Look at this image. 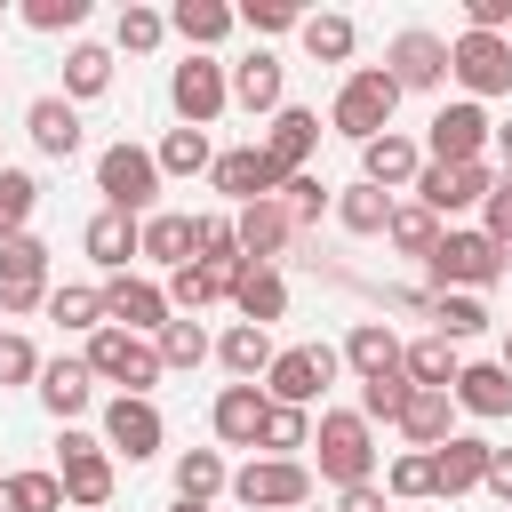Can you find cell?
Segmentation results:
<instances>
[{
  "label": "cell",
  "mask_w": 512,
  "mask_h": 512,
  "mask_svg": "<svg viewBox=\"0 0 512 512\" xmlns=\"http://www.w3.org/2000/svg\"><path fill=\"white\" fill-rule=\"evenodd\" d=\"M392 112H400V80H392L384 64H352V72L336 80L328 128H336V136H352V144H376V136L392 128Z\"/></svg>",
  "instance_id": "obj_1"
},
{
  "label": "cell",
  "mask_w": 512,
  "mask_h": 512,
  "mask_svg": "<svg viewBox=\"0 0 512 512\" xmlns=\"http://www.w3.org/2000/svg\"><path fill=\"white\" fill-rule=\"evenodd\" d=\"M504 264H512V256H504L480 224H448V232H440V248L424 256V272H432V288H440V296H448V288L488 296V288L504 280Z\"/></svg>",
  "instance_id": "obj_2"
},
{
  "label": "cell",
  "mask_w": 512,
  "mask_h": 512,
  "mask_svg": "<svg viewBox=\"0 0 512 512\" xmlns=\"http://www.w3.org/2000/svg\"><path fill=\"white\" fill-rule=\"evenodd\" d=\"M312 448H320V480H328V488H360V480H376V424H368L360 408H320Z\"/></svg>",
  "instance_id": "obj_3"
},
{
  "label": "cell",
  "mask_w": 512,
  "mask_h": 512,
  "mask_svg": "<svg viewBox=\"0 0 512 512\" xmlns=\"http://www.w3.org/2000/svg\"><path fill=\"white\" fill-rule=\"evenodd\" d=\"M80 360H88V376H96V384H120V392H136V400H152V384L168 376V368H160V344H152V336L112 328V320L88 336V352H80Z\"/></svg>",
  "instance_id": "obj_4"
},
{
  "label": "cell",
  "mask_w": 512,
  "mask_h": 512,
  "mask_svg": "<svg viewBox=\"0 0 512 512\" xmlns=\"http://www.w3.org/2000/svg\"><path fill=\"white\" fill-rule=\"evenodd\" d=\"M160 184H168V176H160V160H152L144 144H128V136H120V144H104V152H96V192H104V208H120V216H136V224H144V216H152V200H160Z\"/></svg>",
  "instance_id": "obj_5"
},
{
  "label": "cell",
  "mask_w": 512,
  "mask_h": 512,
  "mask_svg": "<svg viewBox=\"0 0 512 512\" xmlns=\"http://www.w3.org/2000/svg\"><path fill=\"white\" fill-rule=\"evenodd\" d=\"M56 480H64V504L104 512V504H112V448H104L96 432L64 424V432H56Z\"/></svg>",
  "instance_id": "obj_6"
},
{
  "label": "cell",
  "mask_w": 512,
  "mask_h": 512,
  "mask_svg": "<svg viewBox=\"0 0 512 512\" xmlns=\"http://www.w3.org/2000/svg\"><path fill=\"white\" fill-rule=\"evenodd\" d=\"M448 80H456L472 104L512 96V40H504V32H456V40H448Z\"/></svg>",
  "instance_id": "obj_7"
},
{
  "label": "cell",
  "mask_w": 512,
  "mask_h": 512,
  "mask_svg": "<svg viewBox=\"0 0 512 512\" xmlns=\"http://www.w3.org/2000/svg\"><path fill=\"white\" fill-rule=\"evenodd\" d=\"M496 144V120L472 104V96H456V104H440L432 120H424V160L432 168H464V160H480Z\"/></svg>",
  "instance_id": "obj_8"
},
{
  "label": "cell",
  "mask_w": 512,
  "mask_h": 512,
  "mask_svg": "<svg viewBox=\"0 0 512 512\" xmlns=\"http://www.w3.org/2000/svg\"><path fill=\"white\" fill-rule=\"evenodd\" d=\"M336 368H344L336 344H288V352L264 368V400H272V408H312V400L328 392Z\"/></svg>",
  "instance_id": "obj_9"
},
{
  "label": "cell",
  "mask_w": 512,
  "mask_h": 512,
  "mask_svg": "<svg viewBox=\"0 0 512 512\" xmlns=\"http://www.w3.org/2000/svg\"><path fill=\"white\" fill-rule=\"evenodd\" d=\"M48 240L24 232V240H0V320H24V312H48Z\"/></svg>",
  "instance_id": "obj_10"
},
{
  "label": "cell",
  "mask_w": 512,
  "mask_h": 512,
  "mask_svg": "<svg viewBox=\"0 0 512 512\" xmlns=\"http://www.w3.org/2000/svg\"><path fill=\"white\" fill-rule=\"evenodd\" d=\"M168 104H176L184 128L224 120V104H232V64H216V56H184V64H168Z\"/></svg>",
  "instance_id": "obj_11"
},
{
  "label": "cell",
  "mask_w": 512,
  "mask_h": 512,
  "mask_svg": "<svg viewBox=\"0 0 512 512\" xmlns=\"http://www.w3.org/2000/svg\"><path fill=\"white\" fill-rule=\"evenodd\" d=\"M232 496H240L248 512H296V504L312 496V464H304V456H256V464L232 472Z\"/></svg>",
  "instance_id": "obj_12"
},
{
  "label": "cell",
  "mask_w": 512,
  "mask_h": 512,
  "mask_svg": "<svg viewBox=\"0 0 512 512\" xmlns=\"http://www.w3.org/2000/svg\"><path fill=\"white\" fill-rule=\"evenodd\" d=\"M496 176H504V168H488V160H464V168H432V160H424L408 192H416L432 216H464V208H488Z\"/></svg>",
  "instance_id": "obj_13"
},
{
  "label": "cell",
  "mask_w": 512,
  "mask_h": 512,
  "mask_svg": "<svg viewBox=\"0 0 512 512\" xmlns=\"http://www.w3.org/2000/svg\"><path fill=\"white\" fill-rule=\"evenodd\" d=\"M104 320L128 328V336H152V344H160V328L176 320V304H168L160 280H144V272H112V280H104Z\"/></svg>",
  "instance_id": "obj_14"
},
{
  "label": "cell",
  "mask_w": 512,
  "mask_h": 512,
  "mask_svg": "<svg viewBox=\"0 0 512 512\" xmlns=\"http://www.w3.org/2000/svg\"><path fill=\"white\" fill-rule=\"evenodd\" d=\"M104 448H112V456H128V464L160 456V448H168L160 408H152V400H136V392H112V400H104Z\"/></svg>",
  "instance_id": "obj_15"
},
{
  "label": "cell",
  "mask_w": 512,
  "mask_h": 512,
  "mask_svg": "<svg viewBox=\"0 0 512 512\" xmlns=\"http://www.w3.org/2000/svg\"><path fill=\"white\" fill-rule=\"evenodd\" d=\"M384 72L400 80V96H408V88H440V80H448V40L424 32V24H408V32L384 40Z\"/></svg>",
  "instance_id": "obj_16"
},
{
  "label": "cell",
  "mask_w": 512,
  "mask_h": 512,
  "mask_svg": "<svg viewBox=\"0 0 512 512\" xmlns=\"http://www.w3.org/2000/svg\"><path fill=\"white\" fill-rule=\"evenodd\" d=\"M208 184H216L232 208H248V200H280V184H288V176L264 160V144H240V152H216Z\"/></svg>",
  "instance_id": "obj_17"
},
{
  "label": "cell",
  "mask_w": 512,
  "mask_h": 512,
  "mask_svg": "<svg viewBox=\"0 0 512 512\" xmlns=\"http://www.w3.org/2000/svg\"><path fill=\"white\" fill-rule=\"evenodd\" d=\"M264 416H272L264 384H224L216 408H208V432H216L224 448H264Z\"/></svg>",
  "instance_id": "obj_18"
},
{
  "label": "cell",
  "mask_w": 512,
  "mask_h": 512,
  "mask_svg": "<svg viewBox=\"0 0 512 512\" xmlns=\"http://www.w3.org/2000/svg\"><path fill=\"white\" fill-rule=\"evenodd\" d=\"M320 152V112H304V104H280L272 120H264V160L280 168V176H304V160Z\"/></svg>",
  "instance_id": "obj_19"
},
{
  "label": "cell",
  "mask_w": 512,
  "mask_h": 512,
  "mask_svg": "<svg viewBox=\"0 0 512 512\" xmlns=\"http://www.w3.org/2000/svg\"><path fill=\"white\" fill-rule=\"evenodd\" d=\"M232 232H240V256H248V264H280V256L296 248V224H288L280 200H248V208H232Z\"/></svg>",
  "instance_id": "obj_20"
},
{
  "label": "cell",
  "mask_w": 512,
  "mask_h": 512,
  "mask_svg": "<svg viewBox=\"0 0 512 512\" xmlns=\"http://www.w3.org/2000/svg\"><path fill=\"white\" fill-rule=\"evenodd\" d=\"M416 168H424V144L400 136V128H384L376 144H360V184H376V192H408Z\"/></svg>",
  "instance_id": "obj_21"
},
{
  "label": "cell",
  "mask_w": 512,
  "mask_h": 512,
  "mask_svg": "<svg viewBox=\"0 0 512 512\" xmlns=\"http://www.w3.org/2000/svg\"><path fill=\"white\" fill-rule=\"evenodd\" d=\"M232 104H240V112H264V120H272V112L288 104V64H280L272 48L240 56V64H232Z\"/></svg>",
  "instance_id": "obj_22"
},
{
  "label": "cell",
  "mask_w": 512,
  "mask_h": 512,
  "mask_svg": "<svg viewBox=\"0 0 512 512\" xmlns=\"http://www.w3.org/2000/svg\"><path fill=\"white\" fill-rule=\"evenodd\" d=\"M456 408L480 416V424H504V416H512V368H504V360H464V376H456Z\"/></svg>",
  "instance_id": "obj_23"
},
{
  "label": "cell",
  "mask_w": 512,
  "mask_h": 512,
  "mask_svg": "<svg viewBox=\"0 0 512 512\" xmlns=\"http://www.w3.org/2000/svg\"><path fill=\"white\" fill-rule=\"evenodd\" d=\"M24 136H32L48 160H72V152H80V104H72V96H32V104H24Z\"/></svg>",
  "instance_id": "obj_24"
},
{
  "label": "cell",
  "mask_w": 512,
  "mask_h": 512,
  "mask_svg": "<svg viewBox=\"0 0 512 512\" xmlns=\"http://www.w3.org/2000/svg\"><path fill=\"white\" fill-rule=\"evenodd\" d=\"M80 248H88L104 272H128V264L144 256V224H136V216H120V208H96V216H88V232H80Z\"/></svg>",
  "instance_id": "obj_25"
},
{
  "label": "cell",
  "mask_w": 512,
  "mask_h": 512,
  "mask_svg": "<svg viewBox=\"0 0 512 512\" xmlns=\"http://www.w3.org/2000/svg\"><path fill=\"white\" fill-rule=\"evenodd\" d=\"M488 456H496V448H488L480 432L440 440V448H432V480H440V496H472V488L488 480Z\"/></svg>",
  "instance_id": "obj_26"
},
{
  "label": "cell",
  "mask_w": 512,
  "mask_h": 512,
  "mask_svg": "<svg viewBox=\"0 0 512 512\" xmlns=\"http://www.w3.org/2000/svg\"><path fill=\"white\" fill-rule=\"evenodd\" d=\"M232 24H240L232 0H176V8H168V32H176L192 56H208L216 40H232Z\"/></svg>",
  "instance_id": "obj_27"
},
{
  "label": "cell",
  "mask_w": 512,
  "mask_h": 512,
  "mask_svg": "<svg viewBox=\"0 0 512 512\" xmlns=\"http://www.w3.org/2000/svg\"><path fill=\"white\" fill-rule=\"evenodd\" d=\"M32 392H40V408H48L56 424H72V416H88V400H96V376H88V360H48Z\"/></svg>",
  "instance_id": "obj_28"
},
{
  "label": "cell",
  "mask_w": 512,
  "mask_h": 512,
  "mask_svg": "<svg viewBox=\"0 0 512 512\" xmlns=\"http://www.w3.org/2000/svg\"><path fill=\"white\" fill-rule=\"evenodd\" d=\"M232 312H240L248 328H272V320L288 312V280H280V264H248V272L232 280Z\"/></svg>",
  "instance_id": "obj_29"
},
{
  "label": "cell",
  "mask_w": 512,
  "mask_h": 512,
  "mask_svg": "<svg viewBox=\"0 0 512 512\" xmlns=\"http://www.w3.org/2000/svg\"><path fill=\"white\" fill-rule=\"evenodd\" d=\"M344 360H352V376L368 384V376H392V368H408V344H400L384 320H352V336H344Z\"/></svg>",
  "instance_id": "obj_30"
},
{
  "label": "cell",
  "mask_w": 512,
  "mask_h": 512,
  "mask_svg": "<svg viewBox=\"0 0 512 512\" xmlns=\"http://www.w3.org/2000/svg\"><path fill=\"white\" fill-rule=\"evenodd\" d=\"M400 432H408V448H440V440H456V392H408V408H400Z\"/></svg>",
  "instance_id": "obj_31"
},
{
  "label": "cell",
  "mask_w": 512,
  "mask_h": 512,
  "mask_svg": "<svg viewBox=\"0 0 512 512\" xmlns=\"http://www.w3.org/2000/svg\"><path fill=\"white\" fill-rule=\"evenodd\" d=\"M216 360H224V376L232 384H256L280 352H272V328H248V320H232L224 336H216Z\"/></svg>",
  "instance_id": "obj_32"
},
{
  "label": "cell",
  "mask_w": 512,
  "mask_h": 512,
  "mask_svg": "<svg viewBox=\"0 0 512 512\" xmlns=\"http://www.w3.org/2000/svg\"><path fill=\"white\" fill-rule=\"evenodd\" d=\"M200 256V232H192V216H176V208H152L144 216V264H192Z\"/></svg>",
  "instance_id": "obj_33"
},
{
  "label": "cell",
  "mask_w": 512,
  "mask_h": 512,
  "mask_svg": "<svg viewBox=\"0 0 512 512\" xmlns=\"http://www.w3.org/2000/svg\"><path fill=\"white\" fill-rule=\"evenodd\" d=\"M160 288H168V304H176V312H192V320H200L208 304H224V296H232V272H216V264H200V256H192V264H176Z\"/></svg>",
  "instance_id": "obj_34"
},
{
  "label": "cell",
  "mask_w": 512,
  "mask_h": 512,
  "mask_svg": "<svg viewBox=\"0 0 512 512\" xmlns=\"http://www.w3.org/2000/svg\"><path fill=\"white\" fill-rule=\"evenodd\" d=\"M48 320L72 328V336H96V328H104V288H88V280H56V288H48Z\"/></svg>",
  "instance_id": "obj_35"
},
{
  "label": "cell",
  "mask_w": 512,
  "mask_h": 512,
  "mask_svg": "<svg viewBox=\"0 0 512 512\" xmlns=\"http://www.w3.org/2000/svg\"><path fill=\"white\" fill-rule=\"evenodd\" d=\"M224 488H232L224 448H184V456H176V496H184V504H208V496H224Z\"/></svg>",
  "instance_id": "obj_36"
},
{
  "label": "cell",
  "mask_w": 512,
  "mask_h": 512,
  "mask_svg": "<svg viewBox=\"0 0 512 512\" xmlns=\"http://www.w3.org/2000/svg\"><path fill=\"white\" fill-rule=\"evenodd\" d=\"M296 40H304V56H312V64H352V48H360V24L328 8V16H304V32H296Z\"/></svg>",
  "instance_id": "obj_37"
},
{
  "label": "cell",
  "mask_w": 512,
  "mask_h": 512,
  "mask_svg": "<svg viewBox=\"0 0 512 512\" xmlns=\"http://www.w3.org/2000/svg\"><path fill=\"white\" fill-rule=\"evenodd\" d=\"M104 88H112V48L72 40V48H64V96H72V104H88V96H104Z\"/></svg>",
  "instance_id": "obj_38"
},
{
  "label": "cell",
  "mask_w": 512,
  "mask_h": 512,
  "mask_svg": "<svg viewBox=\"0 0 512 512\" xmlns=\"http://www.w3.org/2000/svg\"><path fill=\"white\" fill-rule=\"evenodd\" d=\"M392 208H400V200H392V192H376V184H344V192H336V224H344V232H360V240H376V232L392 224Z\"/></svg>",
  "instance_id": "obj_39"
},
{
  "label": "cell",
  "mask_w": 512,
  "mask_h": 512,
  "mask_svg": "<svg viewBox=\"0 0 512 512\" xmlns=\"http://www.w3.org/2000/svg\"><path fill=\"white\" fill-rule=\"evenodd\" d=\"M456 376H464V360H456L448 336H416V344H408V384H424V392H456Z\"/></svg>",
  "instance_id": "obj_40"
},
{
  "label": "cell",
  "mask_w": 512,
  "mask_h": 512,
  "mask_svg": "<svg viewBox=\"0 0 512 512\" xmlns=\"http://www.w3.org/2000/svg\"><path fill=\"white\" fill-rule=\"evenodd\" d=\"M152 160H160V176H208V168H216L208 128H168V136L152 144Z\"/></svg>",
  "instance_id": "obj_41"
},
{
  "label": "cell",
  "mask_w": 512,
  "mask_h": 512,
  "mask_svg": "<svg viewBox=\"0 0 512 512\" xmlns=\"http://www.w3.org/2000/svg\"><path fill=\"white\" fill-rule=\"evenodd\" d=\"M280 208H288V224H296V240H304V232H312V224L336 208V184L304 168V176H288V184H280Z\"/></svg>",
  "instance_id": "obj_42"
},
{
  "label": "cell",
  "mask_w": 512,
  "mask_h": 512,
  "mask_svg": "<svg viewBox=\"0 0 512 512\" xmlns=\"http://www.w3.org/2000/svg\"><path fill=\"white\" fill-rule=\"evenodd\" d=\"M40 208V176L32 168H0V240H24Z\"/></svg>",
  "instance_id": "obj_43"
},
{
  "label": "cell",
  "mask_w": 512,
  "mask_h": 512,
  "mask_svg": "<svg viewBox=\"0 0 512 512\" xmlns=\"http://www.w3.org/2000/svg\"><path fill=\"white\" fill-rule=\"evenodd\" d=\"M384 240H392L400 256H432V248H440V216H432L424 200H400L392 224H384Z\"/></svg>",
  "instance_id": "obj_44"
},
{
  "label": "cell",
  "mask_w": 512,
  "mask_h": 512,
  "mask_svg": "<svg viewBox=\"0 0 512 512\" xmlns=\"http://www.w3.org/2000/svg\"><path fill=\"white\" fill-rule=\"evenodd\" d=\"M480 328H488V304H480V296H464V288L432 296V336H448V344H472Z\"/></svg>",
  "instance_id": "obj_45"
},
{
  "label": "cell",
  "mask_w": 512,
  "mask_h": 512,
  "mask_svg": "<svg viewBox=\"0 0 512 512\" xmlns=\"http://www.w3.org/2000/svg\"><path fill=\"white\" fill-rule=\"evenodd\" d=\"M208 352H216V336H208L192 312H176V320L160 328V368H200Z\"/></svg>",
  "instance_id": "obj_46"
},
{
  "label": "cell",
  "mask_w": 512,
  "mask_h": 512,
  "mask_svg": "<svg viewBox=\"0 0 512 512\" xmlns=\"http://www.w3.org/2000/svg\"><path fill=\"white\" fill-rule=\"evenodd\" d=\"M384 496H392V504H424V496H440V480H432V456H424V448L392 456V464H384Z\"/></svg>",
  "instance_id": "obj_47"
},
{
  "label": "cell",
  "mask_w": 512,
  "mask_h": 512,
  "mask_svg": "<svg viewBox=\"0 0 512 512\" xmlns=\"http://www.w3.org/2000/svg\"><path fill=\"white\" fill-rule=\"evenodd\" d=\"M408 392H416V384H408V368H392V376H368V384H360V416H368V424H400Z\"/></svg>",
  "instance_id": "obj_48"
},
{
  "label": "cell",
  "mask_w": 512,
  "mask_h": 512,
  "mask_svg": "<svg viewBox=\"0 0 512 512\" xmlns=\"http://www.w3.org/2000/svg\"><path fill=\"white\" fill-rule=\"evenodd\" d=\"M112 40H120L128 56H152V48L168 40V16H160V8H136V0H128V8H120V24H112Z\"/></svg>",
  "instance_id": "obj_49"
},
{
  "label": "cell",
  "mask_w": 512,
  "mask_h": 512,
  "mask_svg": "<svg viewBox=\"0 0 512 512\" xmlns=\"http://www.w3.org/2000/svg\"><path fill=\"white\" fill-rule=\"evenodd\" d=\"M312 448V408H272L264 416V456H296Z\"/></svg>",
  "instance_id": "obj_50"
},
{
  "label": "cell",
  "mask_w": 512,
  "mask_h": 512,
  "mask_svg": "<svg viewBox=\"0 0 512 512\" xmlns=\"http://www.w3.org/2000/svg\"><path fill=\"white\" fill-rule=\"evenodd\" d=\"M40 352H32V336L24 328H0V384H40Z\"/></svg>",
  "instance_id": "obj_51"
},
{
  "label": "cell",
  "mask_w": 512,
  "mask_h": 512,
  "mask_svg": "<svg viewBox=\"0 0 512 512\" xmlns=\"http://www.w3.org/2000/svg\"><path fill=\"white\" fill-rule=\"evenodd\" d=\"M24 24L32 32H80L88 24V0H24Z\"/></svg>",
  "instance_id": "obj_52"
},
{
  "label": "cell",
  "mask_w": 512,
  "mask_h": 512,
  "mask_svg": "<svg viewBox=\"0 0 512 512\" xmlns=\"http://www.w3.org/2000/svg\"><path fill=\"white\" fill-rule=\"evenodd\" d=\"M240 24L272 40V32H304V8H296V0H248V8H240Z\"/></svg>",
  "instance_id": "obj_53"
},
{
  "label": "cell",
  "mask_w": 512,
  "mask_h": 512,
  "mask_svg": "<svg viewBox=\"0 0 512 512\" xmlns=\"http://www.w3.org/2000/svg\"><path fill=\"white\" fill-rule=\"evenodd\" d=\"M16 504L24 512H64V480L56 472H16Z\"/></svg>",
  "instance_id": "obj_54"
},
{
  "label": "cell",
  "mask_w": 512,
  "mask_h": 512,
  "mask_svg": "<svg viewBox=\"0 0 512 512\" xmlns=\"http://www.w3.org/2000/svg\"><path fill=\"white\" fill-rule=\"evenodd\" d=\"M480 232L512 256V176H496V192H488V208H480Z\"/></svg>",
  "instance_id": "obj_55"
},
{
  "label": "cell",
  "mask_w": 512,
  "mask_h": 512,
  "mask_svg": "<svg viewBox=\"0 0 512 512\" xmlns=\"http://www.w3.org/2000/svg\"><path fill=\"white\" fill-rule=\"evenodd\" d=\"M464 32H504L512 40V0H464Z\"/></svg>",
  "instance_id": "obj_56"
},
{
  "label": "cell",
  "mask_w": 512,
  "mask_h": 512,
  "mask_svg": "<svg viewBox=\"0 0 512 512\" xmlns=\"http://www.w3.org/2000/svg\"><path fill=\"white\" fill-rule=\"evenodd\" d=\"M336 512H392L384 480H360V488H336Z\"/></svg>",
  "instance_id": "obj_57"
},
{
  "label": "cell",
  "mask_w": 512,
  "mask_h": 512,
  "mask_svg": "<svg viewBox=\"0 0 512 512\" xmlns=\"http://www.w3.org/2000/svg\"><path fill=\"white\" fill-rule=\"evenodd\" d=\"M480 488H488L496 504H512V448H496V456H488V480H480Z\"/></svg>",
  "instance_id": "obj_58"
},
{
  "label": "cell",
  "mask_w": 512,
  "mask_h": 512,
  "mask_svg": "<svg viewBox=\"0 0 512 512\" xmlns=\"http://www.w3.org/2000/svg\"><path fill=\"white\" fill-rule=\"evenodd\" d=\"M496 160H504V176H512V120H496Z\"/></svg>",
  "instance_id": "obj_59"
},
{
  "label": "cell",
  "mask_w": 512,
  "mask_h": 512,
  "mask_svg": "<svg viewBox=\"0 0 512 512\" xmlns=\"http://www.w3.org/2000/svg\"><path fill=\"white\" fill-rule=\"evenodd\" d=\"M0 512H24V504H16V472L0 480Z\"/></svg>",
  "instance_id": "obj_60"
},
{
  "label": "cell",
  "mask_w": 512,
  "mask_h": 512,
  "mask_svg": "<svg viewBox=\"0 0 512 512\" xmlns=\"http://www.w3.org/2000/svg\"><path fill=\"white\" fill-rule=\"evenodd\" d=\"M168 512H208V504H184V496H176V504H168Z\"/></svg>",
  "instance_id": "obj_61"
},
{
  "label": "cell",
  "mask_w": 512,
  "mask_h": 512,
  "mask_svg": "<svg viewBox=\"0 0 512 512\" xmlns=\"http://www.w3.org/2000/svg\"><path fill=\"white\" fill-rule=\"evenodd\" d=\"M504 368H512V328H504Z\"/></svg>",
  "instance_id": "obj_62"
},
{
  "label": "cell",
  "mask_w": 512,
  "mask_h": 512,
  "mask_svg": "<svg viewBox=\"0 0 512 512\" xmlns=\"http://www.w3.org/2000/svg\"><path fill=\"white\" fill-rule=\"evenodd\" d=\"M0 168H8V160H0Z\"/></svg>",
  "instance_id": "obj_63"
}]
</instances>
